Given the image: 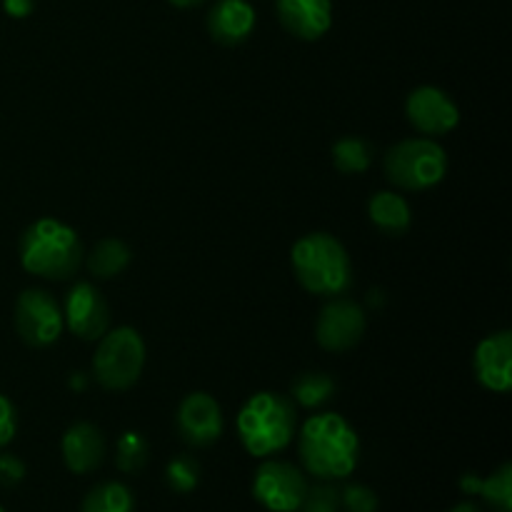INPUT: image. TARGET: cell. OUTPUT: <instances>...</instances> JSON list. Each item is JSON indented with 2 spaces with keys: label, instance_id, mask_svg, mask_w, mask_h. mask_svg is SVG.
I'll use <instances>...</instances> for the list:
<instances>
[{
  "label": "cell",
  "instance_id": "1",
  "mask_svg": "<svg viewBox=\"0 0 512 512\" xmlns=\"http://www.w3.org/2000/svg\"><path fill=\"white\" fill-rule=\"evenodd\" d=\"M298 453L305 470L323 483L345 480L360 458V440L353 425L338 413L313 415L300 430Z\"/></svg>",
  "mask_w": 512,
  "mask_h": 512
},
{
  "label": "cell",
  "instance_id": "2",
  "mask_svg": "<svg viewBox=\"0 0 512 512\" xmlns=\"http://www.w3.org/2000/svg\"><path fill=\"white\" fill-rule=\"evenodd\" d=\"M83 243L70 225L40 218L20 235V265L45 280H68L83 263Z\"/></svg>",
  "mask_w": 512,
  "mask_h": 512
},
{
  "label": "cell",
  "instance_id": "3",
  "mask_svg": "<svg viewBox=\"0 0 512 512\" xmlns=\"http://www.w3.org/2000/svg\"><path fill=\"white\" fill-rule=\"evenodd\" d=\"M295 278L308 293L338 298L353 285V265L345 245L328 233L303 235L290 253Z\"/></svg>",
  "mask_w": 512,
  "mask_h": 512
},
{
  "label": "cell",
  "instance_id": "4",
  "mask_svg": "<svg viewBox=\"0 0 512 512\" xmlns=\"http://www.w3.org/2000/svg\"><path fill=\"white\" fill-rule=\"evenodd\" d=\"M295 425V405L283 393H255L238 413L240 443L255 458H268L288 448Z\"/></svg>",
  "mask_w": 512,
  "mask_h": 512
},
{
  "label": "cell",
  "instance_id": "5",
  "mask_svg": "<svg viewBox=\"0 0 512 512\" xmlns=\"http://www.w3.org/2000/svg\"><path fill=\"white\" fill-rule=\"evenodd\" d=\"M448 173V155L433 138L400 140L385 153V178L403 190H428Z\"/></svg>",
  "mask_w": 512,
  "mask_h": 512
},
{
  "label": "cell",
  "instance_id": "6",
  "mask_svg": "<svg viewBox=\"0 0 512 512\" xmlns=\"http://www.w3.org/2000/svg\"><path fill=\"white\" fill-rule=\"evenodd\" d=\"M145 365V343L135 328H115L100 338L93 375L105 390H128L138 383Z\"/></svg>",
  "mask_w": 512,
  "mask_h": 512
},
{
  "label": "cell",
  "instance_id": "7",
  "mask_svg": "<svg viewBox=\"0 0 512 512\" xmlns=\"http://www.w3.org/2000/svg\"><path fill=\"white\" fill-rule=\"evenodd\" d=\"M15 330L30 348H48L63 333V310L58 300L40 288H28L15 300Z\"/></svg>",
  "mask_w": 512,
  "mask_h": 512
},
{
  "label": "cell",
  "instance_id": "8",
  "mask_svg": "<svg viewBox=\"0 0 512 512\" xmlns=\"http://www.w3.org/2000/svg\"><path fill=\"white\" fill-rule=\"evenodd\" d=\"M303 470L283 460H268L255 470L253 498L270 512H295L308 495Z\"/></svg>",
  "mask_w": 512,
  "mask_h": 512
},
{
  "label": "cell",
  "instance_id": "9",
  "mask_svg": "<svg viewBox=\"0 0 512 512\" xmlns=\"http://www.w3.org/2000/svg\"><path fill=\"white\" fill-rule=\"evenodd\" d=\"M365 310L348 298H333L315 320V338L330 353L355 348L365 335Z\"/></svg>",
  "mask_w": 512,
  "mask_h": 512
},
{
  "label": "cell",
  "instance_id": "10",
  "mask_svg": "<svg viewBox=\"0 0 512 512\" xmlns=\"http://www.w3.org/2000/svg\"><path fill=\"white\" fill-rule=\"evenodd\" d=\"M63 323L80 340H100L110 328V308L93 283H75L65 295Z\"/></svg>",
  "mask_w": 512,
  "mask_h": 512
},
{
  "label": "cell",
  "instance_id": "11",
  "mask_svg": "<svg viewBox=\"0 0 512 512\" xmlns=\"http://www.w3.org/2000/svg\"><path fill=\"white\" fill-rule=\"evenodd\" d=\"M405 115L410 125L423 135H445L460 123V110L455 100L435 85L415 88L405 100Z\"/></svg>",
  "mask_w": 512,
  "mask_h": 512
},
{
  "label": "cell",
  "instance_id": "12",
  "mask_svg": "<svg viewBox=\"0 0 512 512\" xmlns=\"http://www.w3.org/2000/svg\"><path fill=\"white\" fill-rule=\"evenodd\" d=\"M178 435L193 448H208L223 435V413L213 395L190 393L180 403L175 415Z\"/></svg>",
  "mask_w": 512,
  "mask_h": 512
},
{
  "label": "cell",
  "instance_id": "13",
  "mask_svg": "<svg viewBox=\"0 0 512 512\" xmlns=\"http://www.w3.org/2000/svg\"><path fill=\"white\" fill-rule=\"evenodd\" d=\"M473 368L483 388L493 390V393H508L512 388L510 330H500V333H493L485 340H480L473 355Z\"/></svg>",
  "mask_w": 512,
  "mask_h": 512
},
{
  "label": "cell",
  "instance_id": "14",
  "mask_svg": "<svg viewBox=\"0 0 512 512\" xmlns=\"http://www.w3.org/2000/svg\"><path fill=\"white\" fill-rule=\"evenodd\" d=\"M283 28L298 40H318L333 25L330 0H275Z\"/></svg>",
  "mask_w": 512,
  "mask_h": 512
},
{
  "label": "cell",
  "instance_id": "15",
  "mask_svg": "<svg viewBox=\"0 0 512 512\" xmlns=\"http://www.w3.org/2000/svg\"><path fill=\"white\" fill-rule=\"evenodd\" d=\"M60 450H63V460L68 470L78 475L93 473L105 458V438L98 425L75 423L65 430Z\"/></svg>",
  "mask_w": 512,
  "mask_h": 512
},
{
  "label": "cell",
  "instance_id": "16",
  "mask_svg": "<svg viewBox=\"0 0 512 512\" xmlns=\"http://www.w3.org/2000/svg\"><path fill=\"white\" fill-rule=\"evenodd\" d=\"M255 30V8L248 0H218L208 13V33L220 45H240Z\"/></svg>",
  "mask_w": 512,
  "mask_h": 512
},
{
  "label": "cell",
  "instance_id": "17",
  "mask_svg": "<svg viewBox=\"0 0 512 512\" xmlns=\"http://www.w3.org/2000/svg\"><path fill=\"white\" fill-rule=\"evenodd\" d=\"M460 490L465 495H480L495 512H512V465L503 463L488 478L465 473L460 478Z\"/></svg>",
  "mask_w": 512,
  "mask_h": 512
},
{
  "label": "cell",
  "instance_id": "18",
  "mask_svg": "<svg viewBox=\"0 0 512 512\" xmlns=\"http://www.w3.org/2000/svg\"><path fill=\"white\" fill-rule=\"evenodd\" d=\"M368 215L380 233L393 235V238L408 233V228L413 225V210H410L408 200L390 190H380L370 198Z\"/></svg>",
  "mask_w": 512,
  "mask_h": 512
},
{
  "label": "cell",
  "instance_id": "19",
  "mask_svg": "<svg viewBox=\"0 0 512 512\" xmlns=\"http://www.w3.org/2000/svg\"><path fill=\"white\" fill-rule=\"evenodd\" d=\"M83 258L90 275H95L98 280H110L128 268L130 260H133V253H130V248L123 240L103 238L100 243H95V248L90 250L88 255H83Z\"/></svg>",
  "mask_w": 512,
  "mask_h": 512
},
{
  "label": "cell",
  "instance_id": "20",
  "mask_svg": "<svg viewBox=\"0 0 512 512\" xmlns=\"http://www.w3.org/2000/svg\"><path fill=\"white\" fill-rule=\"evenodd\" d=\"M135 498L128 485L100 483L85 495L80 512H133Z\"/></svg>",
  "mask_w": 512,
  "mask_h": 512
},
{
  "label": "cell",
  "instance_id": "21",
  "mask_svg": "<svg viewBox=\"0 0 512 512\" xmlns=\"http://www.w3.org/2000/svg\"><path fill=\"white\" fill-rule=\"evenodd\" d=\"M290 395L303 408H318L335 395V380L328 373H300L293 380Z\"/></svg>",
  "mask_w": 512,
  "mask_h": 512
},
{
  "label": "cell",
  "instance_id": "22",
  "mask_svg": "<svg viewBox=\"0 0 512 512\" xmlns=\"http://www.w3.org/2000/svg\"><path fill=\"white\" fill-rule=\"evenodd\" d=\"M373 160V148L363 138H340L333 145V163L340 173H365Z\"/></svg>",
  "mask_w": 512,
  "mask_h": 512
},
{
  "label": "cell",
  "instance_id": "23",
  "mask_svg": "<svg viewBox=\"0 0 512 512\" xmlns=\"http://www.w3.org/2000/svg\"><path fill=\"white\" fill-rule=\"evenodd\" d=\"M148 453V440L135 430H128V433L120 435L118 445H115V463L123 473H138L148 463Z\"/></svg>",
  "mask_w": 512,
  "mask_h": 512
},
{
  "label": "cell",
  "instance_id": "24",
  "mask_svg": "<svg viewBox=\"0 0 512 512\" xmlns=\"http://www.w3.org/2000/svg\"><path fill=\"white\" fill-rule=\"evenodd\" d=\"M165 483L173 493H193L200 483V465L193 455H178L165 465Z\"/></svg>",
  "mask_w": 512,
  "mask_h": 512
},
{
  "label": "cell",
  "instance_id": "25",
  "mask_svg": "<svg viewBox=\"0 0 512 512\" xmlns=\"http://www.w3.org/2000/svg\"><path fill=\"white\" fill-rule=\"evenodd\" d=\"M340 488L335 485H313L295 512H340Z\"/></svg>",
  "mask_w": 512,
  "mask_h": 512
},
{
  "label": "cell",
  "instance_id": "26",
  "mask_svg": "<svg viewBox=\"0 0 512 512\" xmlns=\"http://www.w3.org/2000/svg\"><path fill=\"white\" fill-rule=\"evenodd\" d=\"M340 508L345 512H378V495L368 485H345L340 490Z\"/></svg>",
  "mask_w": 512,
  "mask_h": 512
},
{
  "label": "cell",
  "instance_id": "27",
  "mask_svg": "<svg viewBox=\"0 0 512 512\" xmlns=\"http://www.w3.org/2000/svg\"><path fill=\"white\" fill-rule=\"evenodd\" d=\"M18 433V413L15 405L5 395H0V450L10 443Z\"/></svg>",
  "mask_w": 512,
  "mask_h": 512
},
{
  "label": "cell",
  "instance_id": "28",
  "mask_svg": "<svg viewBox=\"0 0 512 512\" xmlns=\"http://www.w3.org/2000/svg\"><path fill=\"white\" fill-rule=\"evenodd\" d=\"M25 478V463L18 455L3 453L0 455V485L5 488H15L18 483H23Z\"/></svg>",
  "mask_w": 512,
  "mask_h": 512
},
{
  "label": "cell",
  "instance_id": "29",
  "mask_svg": "<svg viewBox=\"0 0 512 512\" xmlns=\"http://www.w3.org/2000/svg\"><path fill=\"white\" fill-rule=\"evenodd\" d=\"M3 10L10 18L23 20L35 10V0H3Z\"/></svg>",
  "mask_w": 512,
  "mask_h": 512
},
{
  "label": "cell",
  "instance_id": "30",
  "mask_svg": "<svg viewBox=\"0 0 512 512\" xmlns=\"http://www.w3.org/2000/svg\"><path fill=\"white\" fill-rule=\"evenodd\" d=\"M68 385L80 393V390H85V385H88V375H85V373H73V375H70Z\"/></svg>",
  "mask_w": 512,
  "mask_h": 512
},
{
  "label": "cell",
  "instance_id": "31",
  "mask_svg": "<svg viewBox=\"0 0 512 512\" xmlns=\"http://www.w3.org/2000/svg\"><path fill=\"white\" fill-rule=\"evenodd\" d=\"M175 8H195V5H203L205 0H168Z\"/></svg>",
  "mask_w": 512,
  "mask_h": 512
},
{
  "label": "cell",
  "instance_id": "32",
  "mask_svg": "<svg viewBox=\"0 0 512 512\" xmlns=\"http://www.w3.org/2000/svg\"><path fill=\"white\" fill-rule=\"evenodd\" d=\"M450 512H483V510H480V505H475V503H460V505H455Z\"/></svg>",
  "mask_w": 512,
  "mask_h": 512
},
{
  "label": "cell",
  "instance_id": "33",
  "mask_svg": "<svg viewBox=\"0 0 512 512\" xmlns=\"http://www.w3.org/2000/svg\"><path fill=\"white\" fill-rule=\"evenodd\" d=\"M0 512H5V510H3V508H0Z\"/></svg>",
  "mask_w": 512,
  "mask_h": 512
}]
</instances>
